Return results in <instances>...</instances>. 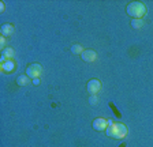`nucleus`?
Listing matches in <instances>:
<instances>
[{
    "label": "nucleus",
    "instance_id": "f257e3e1",
    "mask_svg": "<svg viewBox=\"0 0 153 147\" xmlns=\"http://www.w3.org/2000/svg\"><path fill=\"white\" fill-rule=\"evenodd\" d=\"M108 128L105 129L107 136L112 137V139H124L127 136V127L122 123H114L109 120Z\"/></svg>",
    "mask_w": 153,
    "mask_h": 147
},
{
    "label": "nucleus",
    "instance_id": "f03ea898",
    "mask_svg": "<svg viewBox=\"0 0 153 147\" xmlns=\"http://www.w3.org/2000/svg\"><path fill=\"white\" fill-rule=\"evenodd\" d=\"M126 12L133 19H142V16L146 14V6L141 1H131L126 7Z\"/></svg>",
    "mask_w": 153,
    "mask_h": 147
},
{
    "label": "nucleus",
    "instance_id": "7ed1b4c3",
    "mask_svg": "<svg viewBox=\"0 0 153 147\" xmlns=\"http://www.w3.org/2000/svg\"><path fill=\"white\" fill-rule=\"evenodd\" d=\"M41 72H42V67L37 63L30 64V65H27V68H26V75H27L29 78H32V79L40 78Z\"/></svg>",
    "mask_w": 153,
    "mask_h": 147
},
{
    "label": "nucleus",
    "instance_id": "20e7f679",
    "mask_svg": "<svg viewBox=\"0 0 153 147\" xmlns=\"http://www.w3.org/2000/svg\"><path fill=\"white\" fill-rule=\"evenodd\" d=\"M86 89L89 91L92 96H96V94L99 93L100 90H101V82L99 79H90L86 85Z\"/></svg>",
    "mask_w": 153,
    "mask_h": 147
},
{
    "label": "nucleus",
    "instance_id": "39448f33",
    "mask_svg": "<svg viewBox=\"0 0 153 147\" xmlns=\"http://www.w3.org/2000/svg\"><path fill=\"white\" fill-rule=\"evenodd\" d=\"M108 120H105V118H102V117H99V118H96L94 121L92 123V125H93V129L94 131H99V132H101V131H105L107 128H108Z\"/></svg>",
    "mask_w": 153,
    "mask_h": 147
},
{
    "label": "nucleus",
    "instance_id": "423d86ee",
    "mask_svg": "<svg viewBox=\"0 0 153 147\" xmlns=\"http://www.w3.org/2000/svg\"><path fill=\"white\" fill-rule=\"evenodd\" d=\"M81 57H82V60L86 61V63H93V61L97 59V53H96L93 49H85V51L82 52V54H81Z\"/></svg>",
    "mask_w": 153,
    "mask_h": 147
},
{
    "label": "nucleus",
    "instance_id": "0eeeda50",
    "mask_svg": "<svg viewBox=\"0 0 153 147\" xmlns=\"http://www.w3.org/2000/svg\"><path fill=\"white\" fill-rule=\"evenodd\" d=\"M14 32H15V27H14V25H11V23H4V25H1V27H0L1 37H10V35L14 34Z\"/></svg>",
    "mask_w": 153,
    "mask_h": 147
},
{
    "label": "nucleus",
    "instance_id": "6e6552de",
    "mask_svg": "<svg viewBox=\"0 0 153 147\" xmlns=\"http://www.w3.org/2000/svg\"><path fill=\"white\" fill-rule=\"evenodd\" d=\"M15 68V64H14L13 60H7L6 63L1 64V70L6 71V72H10V71H13Z\"/></svg>",
    "mask_w": 153,
    "mask_h": 147
},
{
    "label": "nucleus",
    "instance_id": "1a4fd4ad",
    "mask_svg": "<svg viewBox=\"0 0 153 147\" xmlns=\"http://www.w3.org/2000/svg\"><path fill=\"white\" fill-rule=\"evenodd\" d=\"M16 83H18V86H26L29 83V76L27 75H19L16 78Z\"/></svg>",
    "mask_w": 153,
    "mask_h": 147
},
{
    "label": "nucleus",
    "instance_id": "9d476101",
    "mask_svg": "<svg viewBox=\"0 0 153 147\" xmlns=\"http://www.w3.org/2000/svg\"><path fill=\"white\" fill-rule=\"evenodd\" d=\"M83 51H85V49H83L79 44H74L73 46H71V52H73L74 54H82Z\"/></svg>",
    "mask_w": 153,
    "mask_h": 147
},
{
    "label": "nucleus",
    "instance_id": "9b49d317",
    "mask_svg": "<svg viewBox=\"0 0 153 147\" xmlns=\"http://www.w3.org/2000/svg\"><path fill=\"white\" fill-rule=\"evenodd\" d=\"M3 56H6V59H8V60H13V57H14V49L13 48H6L3 51Z\"/></svg>",
    "mask_w": 153,
    "mask_h": 147
},
{
    "label": "nucleus",
    "instance_id": "f8f14e48",
    "mask_svg": "<svg viewBox=\"0 0 153 147\" xmlns=\"http://www.w3.org/2000/svg\"><path fill=\"white\" fill-rule=\"evenodd\" d=\"M143 19H133L131 21V26H133L134 29H141L143 26Z\"/></svg>",
    "mask_w": 153,
    "mask_h": 147
},
{
    "label": "nucleus",
    "instance_id": "ddd939ff",
    "mask_svg": "<svg viewBox=\"0 0 153 147\" xmlns=\"http://www.w3.org/2000/svg\"><path fill=\"white\" fill-rule=\"evenodd\" d=\"M90 104H92V105H97V97L96 96L90 97Z\"/></svg>",
    "mask_w": 153,
    "mask_h": 147
},
{
    "label": "nucleus",
    "instance_id": "4468645a",
    "mask_svg": "<svg viewBox=\"0 0 153 147\" xmlns=\"http://www.w3.org/2000/svg\"><path fill=\"white\" fill-rule=\"evenodd\" d=\"M32 83H33V85H36V86H37V85H40V78H36V79H32Z\"/></svg>",
    "mask_w": 153,
    "mask_h": 147
},
{
    "label": "nucleus",
    "instance_id": "2eb2a0df",
    "mask_svg": "<svg viewBox=\"0 0 153 147\" xmlns=\"http://www.w3.org/2000/svg\"><path fill=\"white\" fill-rule=\"evenodd\" d=\"M4 44H6V37H1V38H0V46L3 48Z\"/></svg>",
    "mask_w": 153,
    "mask_h": 147
},
{
    "label": "nucleus",
    "instance_id": "dca6fc26",
    "mask_svg": "<svg viewBox=\"0 0 153 147\" xmlns=\"http://www.w3.org/2000/svg\"><path fill=\"white\" fill-rule=\"evenodd\" d=\"M0 11H1V12H3V11H4V3H3V1L0 3Z\"/></svg>",
    "mask_w": 153,
    "mask_h": 147
}]
</instances>
